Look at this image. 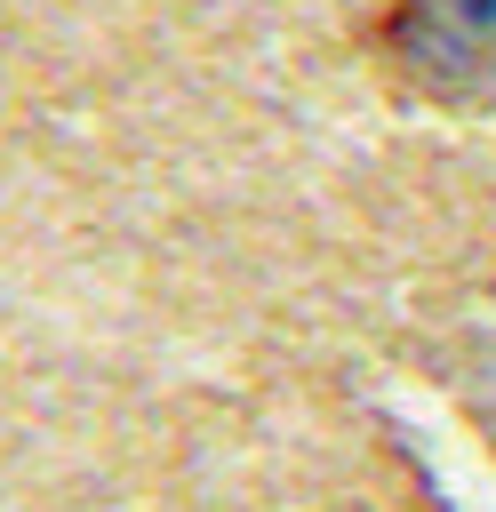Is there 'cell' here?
I'll return each mask as SVG.
<instances>
[{"label": "cell", "mask_w": 496, "mask_h": 512, "mask_svg": "<svg viewBox=\"0 0 496 512\" xmlns=\"http://www.w3.org/2000/svg\"><path fill=\"white\" fill-rule=\"evenodd\" d=\"M392 48L432 88H480L496 80V0H400Z\"/></svg>", "instance_id": "obj_1"}]
</instances>
